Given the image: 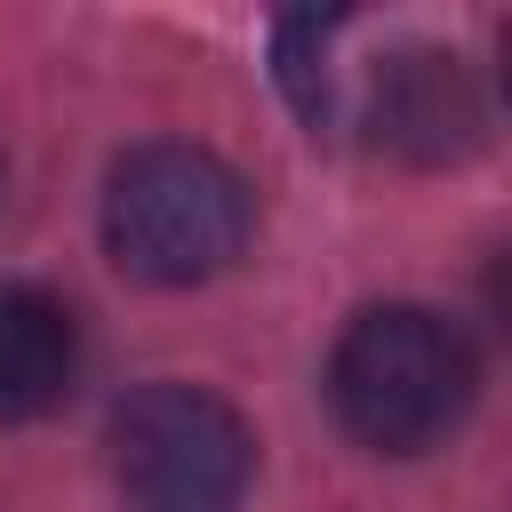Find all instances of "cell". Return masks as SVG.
I'll return each mask as SVG.
<instances>
[{"mask_svg":"<svg viewBox=\"0 0 512 512\" xmlns=\"http://www.w3.org/2000/svg\"><path fill=\"white\" fill-rule=\"evenodd\" d=\"M480 360L464 328L432 304H376L360 312L328 352V400L336 424L376 456H424L440 448L472 408Z\"/></svg>","mask_w":512,"mask_h":512,"instance_id":"1","label":"cell"},{"mask_svg":"<svg viewBox=\"0 0 512 512\" xmlns=\"http://www.w3.org/2000/svg\"><path fill=\"white\" fill-rule=\"evenodd\" d=\"M248 184L200 144H136L104 184V248L128 280L200 288L248 248Z\"/></svg>","mask_w":512,"mask_h":512,"instance_id":"2","label":"cell"},{"mask_svg":"<svg viewBox=\"0 0 512 512\" xmlns=\"http://www.w3.org/2000/svg\"><path fill=\"white\" fill-rule=\"evenodd\" d=\"M112 480L128 512H240L256 480V432L200 384H144L112 416Z\"/></svg>","mask_w":512,"mask_h":512,"instance_id":"3","label":"cell"},{"mask_svg":"<svg viewBox=\"0 0 512 512\" xmlns=\"http://www.w3.org/2000/svg\"><path fill=\"white\" fill-rule=\"evenodd\" d=\"M368 128H376V144H392L400 160L440 168V160L480 152L488 104H480V80H472L464 56H448V48H400V56L376 72V88H368Z\"/></svg>","mask_w":512,"mask_h":512,"instance_id":"4","label":"cell"},{"mask_svg":"<svg viewBox=\"0 0 512 512\" xmlns=\"http://www.w3.org/2000/svg\"><path fill=\"white\" fill-rule=\"evenodd\" d=\"M80 368V328L48 288L0 280V424L48 416L72 392Z\"/></svg>","mask_w":512,"mask_h":512,"instance_id":"5","label":"cell"},{"mask_svg":"<svg viewBox=\"0 0 512 512\" xmlns=\"http://www.w3.org/2000/svg\"><path fill=\"white\" fill-rule=\"evenodd\" d=\"M328 40H336V16H288L280 24V80H288L304 120H328Z\"/></svg>","mask_w":512,"mask_h":512,"instance_id":"6","label":"cell"}]
</instances>
